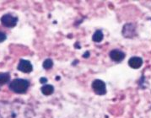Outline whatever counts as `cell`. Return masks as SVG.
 Masks as SVG:
<instances>
[{
	"mask_svg": "<svg viewBox=\"0 0 151 118\" xmlns=\"http://www.w3.org/2000/svg\"><path fill=\"white\" fill-rule=\"evenodd\" d=\"M30 86V82L23 78H16L14 79L9 83V88L17 94H24L27 91Z\"/></svg>",
	"mask_w": 151,
	"mask_h": 118,
	"instance_id": "obj_1",
	"label": "cell"
},
{
	"mask_svg": "<svg viewBox=\"0 0 151 118\" xmlns=\"http://www.w3.org/2000/svg\"><path fill=\"white\" fill-rule=\"evenodd\" d=\"M17 22H18V18L14 17L9 14H4L1 17V23L5 27L13 28L17 24Z\"/></svg>",
	"mask_w": 151,
	"mask_h": 118,
	"instance_id": "obj_2",
	"label": "cell"
},
{
	"mask_svg": "<svg viewBox=\"0 0 151 118\" xmlns=\"http://www.w3.org/2000/svg\"><path fill=\"white\" fill-rule=\"evenodd\" d=\"M92 88L95 91V93L99 95H103L106 93V84H105V83L100 79H96L92 83Z\"/></svg>",
	"mask_w": 151,
	"mask_h": 118,
	"instance_id": "obj_3",
	"label": "cell"
},
{
	"mask_svg": "<svg viewBox=\"0 0 151 118\" xmlns=\"http://www.w3.org/2000/svg\"><path fill=\"white\" fill-rule=\"evenodd\" d=\"M122 35L126 38H133L136 35V27L133 24H126L122 29Z\"/></svg>",
	"mask_w": 151,
	"mask_h": 118,
	"instance_id": "obj_4",
	"label": "cell"
},
{
	"mask_svg": "<svg viewBox=\"0 0 151 118\" xmlns=\"http://www.w3.org/2000/svg\"><path fill=\"white\" fill-rule=\"evenodd\" d=\"M19 71L20 72H23L25 73H30L32 69H33V67L32 64L30 63V61H27V60H24V59H21L19 63L18 67H17Z\"/></svg>",
	"mask_w": 151,
	"mask_h": 118,
	"instance_id": "obj_5",
	"label": "cell"
},
{
	"mask_svg": "<svg viewBox=\"0 0 151 118\" xmlns=\"http://www.w3.org/2000/svg\"><path fill=\"white\" fill-rule=\"evenodd\" d=\"M110 58L115 62H121L125 58V53H122L120 50L115 49L110 53Z\"/></svg>",
	"mask_w": 151,
	"mask_h": 118,
	"instance_id": "obj_6",
	"label": "cell"
},
{
	"mask_svg": "<svg viewBox=\"0 0 151 118\" xmlns=\"http://www.w3.org/2000/svg\"><path fill=\"white\" fill-rule=\"evenodd\" d=\"M128 65L134 69H138L143 65V60L139 57H133L128 60Z\"/></svg>",
	"mask_w": 151,
	"mask_h": 118,
	"instance_id": "obj_7",
	"label": "cell"
},
{
	"mask_svg": "<svg viewBox=\"0 0 151 118\" xmlns=\"http://www.w3.org/2000/svg\"><path fill=\"white\" fill-rule=\"evenodd\" d=\"M10 75L9 73H0V85H4L9 81Z\"/></svg>",
	"mask_w": 151,
	"mask_h": 118,
	"instance_id": "obj_8",
	"label": "cell"
},
{
	"mask_svg": "<svg viewBox=\"0 0 151 118\" xmlns=\"http://www.w3.org/2000/svg\"><path fill=\"white\" fill-rule=\"evenodd\" d=\"M41 90H42V92L43 93V94H45V95H50V94H52L53 93L54 88H53L52 85L47 84V85H44Z\"/></svg>",
	"mask_w": 151,
	"mask_h": 118,
	"instance_id": "obj_9",
	"label": "cell"
},
{
	"mask_svg": "<svg viewBox=\"0 0 151 118\" xmlns=\"http://www.w3.org/2000/svg\"><path fill=\"white\" fill-rule=\"evenodd\" d=\"M103 33L101 30H96L95 32V34L93 35L92 37V40L95 41V42H101L103 40Z\"/></svg>",
	"mask_w": 151,
	"mask_h": 118,
	"instance_id": "obj_10",
	"label": "cell"
},
{
	"mask_svg": "<svg viewBox=\"0 0 151 118\" xmlns=\"http://www.w3.org/2000/svg\"><path fill=\"white\" fill-rule=\"evenodd\" d=\"M52 66H53V62L52 59H46L43 63V68L46 70H48L50 68H52Z\"/></svg>",
	"mask_w": 151,
	"mask_h": 118,
	"instance_id": "obj_11",
	"label": "cell"
},
{
	"mask_svg": "<svg viewBox=\"0 0 151 118\" xmlns=\"http://www.w3.org/2000/svg\"><path fill=\"white\" fill-rule=\"evenodd\" d=\"M7 38V35L5 33H4V32H1L0 31V42H3V41H4L6 40Z\"/></svg>",
	"mask_w": 151,
	"mask_h": 118,
	"instance_id": "obj_12",
	"label": "cell"
},
{
	"mask_svg": "<svg viewBox=\"0 0 151 118\" xmlns=\"http://www.w3.org/2000/svg\"><path fill=\"white\" fill-rule=\"evenodd\" d=\"M40 82L42 83H46L47 82V78H42L40 79Z\"/></svg>",
	"mask_w": 151,
	"mask_h": 118,
	"instance_id": "obj_13",
	"label": "cell"
},
{
	"mask_svg": "<svg viewBox=\"0 0 151 118\" xmlns=\"http://www.w3.org/2000/svg\"><path fill=\"white\" fill-rule=\"evenodd\" d=\"M83 57H84V58H88V57H89V52H86V53H85V54L84 55V56H83Z\"/></svg>",
	"mask_w": 151,
	"mask_h": 118,
	"instance_id": "obj_14",
	"label": "cell"
}]
</instances>
